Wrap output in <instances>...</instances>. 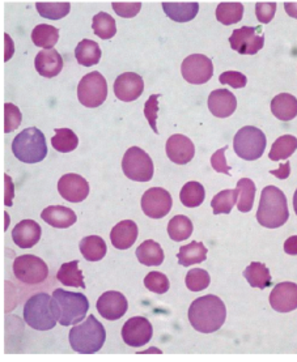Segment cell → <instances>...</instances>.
<instances>
[{"instance_id": "cell-1", "label": "cell", "mask_w": 297, "mask_h": 362, "mask_svg": "<svg viewBox=\"0 0 297 362\" xmlns=\"http://www.w3.org/2000/svg\"><path fill=\"white\" fill-rule=\"evenodd\" d=\"M227 320V308L218 296L207 294L192 302L189 322L202 334H212L223 327Z\"/></svg>"}, {"instance_id": "cell-2", "label": "cell", "mask_w": 297, "mask_h": 362, "mask_svg": "<svg viewBox=\"0 0 297 362\" xmlns=\"http://www.w3.org/2000/svg\"><path fill=\"white\" fill-rule=\"evenodd\" d=\"M289 217V203L284 192L275 186L264 187L257 211L258 223L264 228L276 229L286 224Z\"/></svg>"}, {"instance_id": "cell-3", "label": "cell", "mask_w": 297, "mask_h": 362, "mask_svg": "<svg viewBox=\"0 0 297 362\" xmlns=\"http://www.w3.org/2000/svg\"><path fill=\"white\" fill-rule=\"evenodd\" d=\"M52 301L55 318L62 326L78 325L86 318L89 310V302L84 294L67 292L64 289L54 291Z\"/></svg>"}, {"instance_id": "cell-4", "label": "cell", "mask_w": 297, "mask_h": 362, "mask_svg": "<svg viewBox=\"0 0 297 362\" xmlns=\"http://www.w3.org/2000/svg\"><path fill=\"white\" fill-rule=\"evenodd\" d=\"M69 340L71 348L78 354H97L105 344V328L95 315H91L83 323L71 328Z\"/></svg>"}, {"instance_id": "cell-5", "label": "cell", "mask_w": 297, "mask_h": 362, "mask_svg": "<svg viewBox=\"0 0 297 362\" xmlns=\"http://www.w3.org/2000/svg\"><path fill=\"white\" fill-rule=\"evenodd\" d=\"M12 152L21 163H41L47 156V144L42 131L37 127L21 131L12 141Z\"/></svg>"}, {"instance_id": "cell-6", "label": "cell", "mask_w": 297, "mask_h": 362, "mask_svg": "<svg viewBox=\"0 0 297 362\" xmlns=\"http://www.w3.org/2000/svg\"><path fill=\"white\" fill-rule=\"evenodd\" d=\"M24 320L37 331H49L55 327L57 318L53 310L52 296L38 293L32 296L24 306Z\"/></svg>"}, {"instance_id": "cell-7", "label": "cell", "mask_w": 297, "mask_h": 362, "mask_svg": "<svg viewBox=\"0 0 297 362\" xmlns=\"http://www.w3.org/2000/svg\"><path fill=\"white\" fill-rule=\"evenodd\" d=\"M267 140L262 129L253 126H245L238 129L233 139V148L236 155L245 161H254L261 158L266 149Z\"/></svg>"}, {"instance_id": "cell-8", "label": "cell", "mask_w": 297, "mask_h": 362, "mask_svg": "<svg viewBox=\"0 0 297 362\" xmlns=\"http://www.w3.org/2000/svg\"><path fill=\"white\" fill-rule=\"evenodd\" d=\"M122 170L124 175L135 182H149L153 177V161L141 148L132 147L123 156Z\"/></svg>"}, {"instance_id": "cell-9", "label": "cell", "mask_w": 297, "mask_h": 362, "mask_svg": "<svg viewBox=\"0 0 297 362\" xmlns=\"http://www.w3.org/2000/svg\"><path fill=\"white\" fill-rule=\"evenodd\" d=\"M107 97V83L106 78L98 72L93 71L87 74L80 80L78 86V98L80 104L86 107H98L105 103Z\"/></svg>"}, {"instance_id": "cell-10", "label": "cell", "mask_w": 297, "mask_h": 362, "mask_svg": "<svg viewBox=\"0 0 297 362\" xmlns=\"http://www.w3.org/2000/svg\"><path fill=\"white\" fill-rule=\"evenodd\" d=\"M13 274L24 284H41L49 276V267L35 255H20L13 262Z\"/></svg>"}, {"instance_id": "cell-11", "label": "cell", "mask_w": 297, "mask_h": 362, "mask_svg": "<svg viewBox=\"0 0 297 362\" xmlns=\"http://www.w3.org/2000/svg\"><path fill=\"white\" fill-rule=\"evenodd\" d=\"M181 74L187 83L201 86L210 81L214 75V64L209 57L203 54H192L182 62Z\"/></svg>"}, {"instance_id": "cell-12", "label": "cell", "mask_w": 297, "mask_h": 362, "mask_svg": "<svg viewBox=\"0 0 297 362\" xmlns=\"http://www.w3.org/2000/svg\"><path fill=\"white\" fill-rule=\"evenodd\" d=\"M261 32V28L253 26H243L233 30L229 37L231 47L241 55H254L260 52L264 45V37Z\"/></svg>"}, {"instance_id": "cell-13", "label": "cell", "mask_w": 297, "mask_h": 362, "mask_svg": "<svg viewBox=\"0 0 297 362\" xmlns=\"http://www.w3.org/2000/svg\"><path fill=\"white\" fill-rule=\"evenodd\" d=\"M173 206V199L168 191L161 187H152L141 197L143 214L151 218L165 217Z\"/></svg>"}, {"instance_id": "cell-14", "label": "cell", "mask_w": 297, "mask_h": 362, "mask_svg": "<svg viewBox=\"0 0 297 362\" xmlns=\"http://www.w3.org/2000/svg\"><path fill=\"white\" fill-rule=\"evenodd\" d=\"M152 335H153V328L147 318L134 317L123 325V341L129 346L140 348L149 343Z\"/></svg>"}, {"instance_id": "cell-15", "label": "cell", "mask_w": 297, "mask_h": 362, "mask_svg": "<svg viewBox=\"0 0 297 362\" xmlns=\"http://www.w3.org/2000/svg\"><path fill=\"white\" fill-rule=\"evenodd\" d=\"M96 308L100 315L106 320H118L127 313L129 302L121 292L109 291L97 300Z\"/></svg>"}, {"instance_id": "cell-16", "label": "cell", "mask_w": 297, "mask_h": 362, "mask_svg": "<svg viewBox=\"0 0 297 362\" xmlns=\"http://www.w3.org/2000/svg\"><path fill=\"white\" fill-rule=\"evenodd\" d=\"M144 92V81L135 72H124L115 78L114 93L123 103H132L138 100Z\"/></svg>"}, {"instance_id": "cell-17", "label": "cell", "mask_w": 297, "mask_h": 362, "mask_svg": "<svg viewBox=\"0 0 297 362\" xmlns=\"http://www.w3.org/2000/svg\"><path fill=\"white\" fill-rule=\"evenodd\" d=\"M58 191L63 199L70 203H80L86 200L89 194L88 182L75 173L64 174L58 182Z\"/></svg>"}, {"instance_id": "cell-18", "label": "cell", "mask_w": 297, "mask_h": 362, "mask_svg": "<svg viewBox=\"0 0 297 362\" xmlns=\"http://www.w3.org/2000/svg\"><path fill=\"white\" fill-rule=\"evenodd\" d=\"M271 308L278 313H291L297 309V284L280 283L270 294Z\"/></svg>"}, {"instance_id": "cell-19", "label": "cell", "mask_w": 297, "mask_h": 362, "mask_svg": "<svg viewBox=\"0 0 297 362\" xmlns=\"http://www.w3.org/2000/svg\"><path fill=\"white\" fill-rule=\"evenodd\" d=\"M166 156L177 165L189 164L195 156V147L190 139L181 134H175L166 141Z\"/></svg>"}, {"instance_id": "cell-20", "label": "cell", "mask_w": 297, "mask_h": 362, "mask_svg": "<svg viewBox=\"0 0 297 362\" xmlns=\"http://www.w3.org/2000/svg\"><path fill=\"white\" fill-rule=\"evenodd\" d=\"M209 109L216 118H228L236 112V95L228 89H216L209 95Z\"/></svg>"}, {"instance_id": "cell-21", "label": "cell", "mask_w": 297, "mask_h": 362, "mask_svg": "<svg viewBox=\"0 0 297 362\" xmlns=\"http://www.w3.org/2000/svg\"><path fill=\"white\" fill-rule=\"evenodd\" d=\"M41 226L35 220H23L12 230V240L20 249H30L41 240Z\"/></svg>"}, {"instance_id": "cell-22", "label": "cell", "mask_w": 297, "mask_h": 362, "mask_svg": "<svg viewBox=\"0 0 297 362\" xmlns=\"http://www.w3.org/2000/svg\"><path fill=\"white\" fill-rule=\"evenodd\" d=\"M138 225L132 220H123L114 226L110 233V241L115 249L127 250L138 240Z\"/></svg>"}, {"instance_id": "cell-23", "label": "cell", "mask_w": 297, "mask_h": 362, "mask_svg": "<svg viewBox=\"0 0 297 362\" xmlns=\"http://www.w3.org/2000/svg\"><path fill=\"white\" fill-rule=\"evenodd\" d=\"M35 67L42 78H55L63 69V58L55 49L42 50L35 57Z\"/></svg>"}, {"instance_id": "cell-24", "label": "cell", "mask_w": 297, "mask_h": 362, "mask_svg": "<svg viewBox=\"0 0 297 362\" xmlns=\"http://www.w3.org/2000/svg\"><path fill=\"white\" fill-rule=\"evenodd\" d=\"M41 218L45 223L58 229H67L75 224L78 220L76 214L64 206H50L45 208L41 214Z\"/></svg>"}, {"instance_id": "cell-25", "label": "cell", "mask_w": 297, "mask_h": 362, "mask_svg": "<svg viewBox=\"0 0 297 362\" xmlns=\"http://www.w3.org/2000/svg\"><path fill=\"white\" fill-rule=\"evenodd\" d=\"M271 112L279 121L289 122L297 115V98L289 93H280L271 101Z\"/></svg>"}, {"instance_id": "cell-26", "label": "cell", "mask_w": 297, "mask_h": 362, "mask_svg": "<svg viewBox=\"0 0 297 362\" xmlns=\"http://www.w3.org/2000/svg\"><path fill=\"white\" fill-rule=\"evenodd\" d=\"M163 9L166 16L175 23H187L198 15V3H163Z\"/></svg>"}, {"instance_id": "cell-27", "label": "cell", "mask_w": 297, "mask_h": 362, "mask_svg": "<svg viewBox=\"0 0 297 362\" xmlns=\"http://www.w3.org/2000/svg\"><path fill=\"white\" fill-rule=\"evenodd\" d=\"M207 252L209 251L202 242L192 241V243L180 247V251L177 254L178 264L184 267L199 264L207 259Z\"/></svg>"}, {"instance_id": "cell-28", "label": "cell", "mask_w": 297, "mask_h": 362, "mask_svg": "<svg viewBox=\"0 0 297 362\" xmlns=\"http://www.w3.org/2000/svg\"><path fill=\"white\" fill-rule=\"evenodd\" d=\"M136 257L143 266L152 267V266H161L164 262V250L158 242L153 240H147L136 249Z\"/></svg>"}, {"instance_id": "cell-29", "label": "cell", "mask_w": 297, "mask_h": 362, "mask_svg": "<svg viewBox=\"0 0 297 362\" xmlns=\"http://www.w3.org/2000/svg\"><path fill=\"white\" fill-rule=\"evenodd\" d=\"M80 252L88 262H98L106 255V243L98 235H88L80 241Z\"/></svg>"}, {"instance_id": "cell-30", "label": "cell", "mask_w": 297, "mask_h": 362, "mask_svg": "<svg viewBox=\"0 0 297 362\" xmlns=\"http://www.w3.org/2000/svg\"><path fill=\"white\" fill-rule=\"evenodd\" d=\"M101 49L98 43L92 41V40H83L75 49V57L76 61L79 62L81 66L84 67H91L97 64L101 59Z\"/></svg>"}, {"instance_id": "cell-31", "label": "cell", "mask_w": 297, "mask_h": 362, "mask_svg": "<svg viewBox=\"0 0 297 362\" xmlns=\"http://www.w3.org/2000/svg\"><path fill=\"white\" fill-rule=\"evenodd\" d=\"M57 279L64 286H74V288H83V289L87 288L84 283L83 272L80 271L78 260H72L70 263L62 264L58 274H57Z\"/></svg>"}, {"instance_id": "cell-32", "label": "cell", "mask_w": 297, "mask_h": 362, "mask_svg": "<svg viewBox=\"0 0 297 362\" xmlns=\"http://www.w3.org/2000/svg\"><path fill=\"white\" fill-rule=\"evenodd\" d=\"M244 277L253 288L266 289L271 285L270 271L260 262L250 263V266H248L244 271Z\"/></svg>"}, {"instance_id": "cell-33", "label": "cell", "mask_w": 297, "mask_h": 362, "mask_svg": "<svg viewBox=\"0 0 297 362\" xmlns=\"http://www.w3.org/2000/svg\"><path fill=\"white\" fill-rule=\"evenodd\" d=\"M59 40V30L55 26L40 24L32 32V41L35 46L44 47L45 50L54 49Z\"/></svg>"}, {"instance_id": "cell-34", "label": "cell", "mask_w": 297, "mask_h": 362, "mask_svg": "<svg viewBox=\"0 0 297 362\" xmlns=\"http://www.w3.org/2000/svg\"><path fill=\"white\" fill-rule=\"evenodd\" d=\"M296 149L297 139L292 135H283L279 139H276L275 143L272 144L269 157L271 161L287 160L295 153Z\"/></svg>"}, {"instance_id": "cell-35", "label": "cell", "mask_w": 297, "mask_h": 362, "mask_svg": "<svg viewBox=\"0 0 297 362\" xmlns=\"http://www.w3.org/2000/svg\"><path fill=\"white\" fill-rule=\"evenodd\" d=\"M192 220L184 215H177L168 224V234L175 242L185 241L192 234Z\"/></svg>"}, {"instance_id": "cell-36", "label": "cell", "mask_w": 297, "mask_h": 362, "mask_svg": "<svg viewBox=\"0 0 297 362\" xmlns=\"http://www.w3.org/2000/svg\"><path fill=\"white\" fill-rule=\"evenodd\" d=\"M206 198V191L199 182H187L180 192L181 203L185 207H199Z\"/></svg>"}, {"instance_id": "cell-37", "label": "cell", "mask_w": 297, "mask_h": 362, "mask_svg": "<svg viewBox=\"0 0 297 362\" xmlns=\"http://www.w3.org/2000/svg\"><path fill=\"white\" fill-rule=\"evenodd\" d=\"M240 197V191L235 190H223L216 194L212 202H211V207L215 215H228L231 214V211L235 207L237 203V198Z\"/></svg>"}, {"instance_id": "cell-38", "label": "cell", "mask_w": 297, "mask_h": 362, "mask_svg": "<svg viewBox=\"0 0 297 362\" xmlns=\"http://www.w3.org/2000/svg\"><path fill=\"white\" fill-rule=\"evenodd\" d=\"M52 146L61 153H69L79 146V139L70 129H55V136L52 138Z\"/></svg>"}, {"instance_id": "cell-39", "label": "cell", "mask_w": 297, "mask_h": 362, "mask_svg": "<svg viewBox=\"0 0 297 362\" xmlns=\"http://www.w3.org/2000/svg\"><path fill=\"white\" fill-rule=\"evenodd\" d=\"M244 6L241 3H220L216 8V18L223 25H232L241 21Z\"/></svg>"}, {"instance_id": "cell-40", "label": "cell", "mask_w": 297, "mask_h": 362, "mask_svg": "<svg viewBox=\"0 0 297 362\" xmlns=\"http://www.w3.org/2000/svg\"><path fill=\"white\" fill-rule=\"evenodd\" d=\"M92 29L95 35L101 40H110L117 33V24L110 15H107L106 12H100L93 18Z\"/></svg>"}, {"instance_id": "cell-41", "label": "cell", "mask_w": 297, "mask_h": 362, "mask_svg": "<svg viewBox=\"0 0 297 362\" xmlns=\"http://www.w3.org/2000/svg\"><path fill=\"white\" fill-rule=\"evenodd\" d=\"M237 190L240 191V200L237 203V208L240 212H250L253 208L254 198H255V185L249 178H241L237 182Z\"/></svg>"}, {"instance_id": "cell-42", "label": "cell", "mask_w": 297, "mask_h": 362, "mask_svg": "<svg viewBox=\"0 0 297 362\" xmlns=\"http://www.w3.org/2000/svg\"><path fill=\"white\" fill-rule=\"evenodd\" d=\"M35 8L38 13L45 18L59 20L66 18L70 13L71 4L69 1L63 3H35Z\"/></svg>"}, {"instance_id": "cell-43", "label": "cell", "mask_w": 297, "mask_h": 362, "mask_svg": "<svg viewBox=\"0 0 297 362\" xmlns=\"http://www.w3.org/2000/svg\"><path fill=\"white\" fill-rule=\"evenodd\" d=\"M210 283V274L202 268L190 269L186 275V286L192 292H202L209 288Z\"/></svg>"}, {"instance_id": "cell-44", "label": "cell", "mask_w": 297, "mask_h": 362, "mask_svg": "<svg viewBox=\"0 0 297 362\" xmlns=\"http://www.w3.org/2000/svg\"><path fill=\"white\" fill-rule=\"evenodd\" d=\"M144 285L146 288L153 292V293L164 294L169 291L170 283L169 279L158 271L149 272L147 276L144 277Z\"/></svg>"}, {"instance_id": "cell-45", "label": "cell", "mask_w": 297, "mask_h": 362, "mask_svg": "<svg viewBox=\"0 0 297 362\" xmlns=\"http://www.w3.org/2000/svg\"><path fill=\"white\" fill-rule=\"evenodd\" d=\"M23 121V115L16 105H4V132L9 134L18 129Z\"/></svg>"}, {"instance_id": "cell-46", "label": "cell", "mask_w": 297, "mask_h": 362, "mask_svg": "<svg viewBox=\"0 0 297 362\" xmlns=\"http://www.w3.org/2000/svg\"><path fill=\"white\" fill-rule=\"evenodd\" d=\"M158 98L160 95H152L148 98V101L144 105V115L148 121L151 129H153L155 134H158V127H156V121H158Z\"/></svg>"}, {"instance_id": "cell-47", "label": "cell", "mask_w": 297, "mask_h": 362, "mask_svg": "<svg viewBox=\"0 0 297 362\" xmlns=\"http://www.w3.org/2000/svg\"><path fill=\"white\" fill-rule=\"evenodd\" d=\"M219 81L224 86H231L235 89H241L246 86L248 83V78L245 76L244 74L241 72H237V71H227V72H223L219 78Z\"/></svg>"}, {"instance_id": "cell-48", "label": "cell", "mask_w": 297, "mask_h": 362, "mask_svg": "<svg viewBox=\"0 0 297 362\" xmlns=\"http://www.w3.org/2000/svg\"><path fill=\"white\" fill-rule=\"evenodd\" d=\"M113 9L118 16L124 18H135L141 9V3H113Z\"/></svg>"}, {"instance_id": "cell-49", "label": "cell", "mask_w": 297, "mask_h": 362, "mask_svg": "<svg viewBox=\"0 0 297 362\" xmlns=\"http://www.w3.org/2000/svg\"><path fill=\"white\" fill-rule=\"evenodd\" d=\"M276 3H257L255 4V15L260 23L269 24L275 16Z\"/></svg>"}, {"instance_id": "cell-50", "label": "cell", "mask_w": 297, "mask_h": 362, "mask_svg": "<svg viewBox=\"0 0 297 362\" xmlns=\"http://www.w3.org/2000/svg\"><path fill=\"white\" fill-rule=\"evenodd\" d=\"M228 149L227 147L221 148L216 151L212 157H211V165L212 168L218 173H223V174H227L231 175V166L227 164V160H226V151Z\"/></svg>"}, {"instance_id": "cell-51", "label": "cell", "mask_w": 297, "mask_h": 362, "mask_svg": "<svg viewBox=\"0 0 297 362\" xmlns=\"http://www.w3.org/2000/svg\"><path fill=\"white\" fill-rule=\"evenodd\" d=\"M270 173L272 175H275L276 178H279V180H287L289 174H291V164H289V161H287L286 164L280 165L278 170H271Z\"/></svg>"}, {"instance_id": "cell-52", "label": "cell", "mask_w": 297, "mask_h": 362, "mask_svg": "<svg viewBox=\"0 0 297 362\" xmlns=\"http://www.w3.org/2000/svg\"><path fill=\"white\" fill-rule=\"evenodd\" d=\"M284 251L289 255H297V235H292L284 242Z\"/></svg>"}, {"instance_id": "cell-53", "label": "cell", "mask_w": 297, "mask_h": 362, "mask_svg": "<svg viewBox=\"0 0 297 362\" xmlns=\"http://www.w3.org/2000/svg\"><path fill=\"white\" fill-rule=\"evenodd\" d=\"M6 206L11 207L12 206V197H13V185L11 177L6 174Z\"/></svg>"}, {"instance_id": "cell-54", "label": "cell", "mask_w": 297, "mask_h": 362, "mask_svg": "<svg viewBox=\"0 0 297 362\" xmlns=\"http://www.w3.org/2000/svg\"><path fill=\"white\" fill-rule=\"evenodd\" d=\"M284 9L291 18H297V3H286Z\"/></svg>"}, {"instance_id": "cell-55", "label": "cell", "mask_w": 297, "mask_h": 362, "mask_svg": "<svg viewBox=\"0 0 297 362\" xmlns=\"http://www.w3.org/2000/svg\"><path fill=\"white\" fill-rule=\"evenodd\" d=\"M293 208H295V212L297 215V190L295 191V195H293Z\"/></svg>"}]
</instances>
